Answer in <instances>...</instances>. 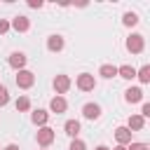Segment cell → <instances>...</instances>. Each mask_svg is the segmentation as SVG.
Returning <instances> with one entry per match:
<instances>
[{"instance_id":"obj_1","label":"cell","mask_w":150,"mask_h":150,"mask_svg":"<svg viewBox=\"0 0 150 150\" xmlns=\"http://www.w3.org/2000/svg\"><path fill=\"white\" fill-rule=\"evenodd\" d=\"M75 87H77L80 91H94V87H96V77H94L91 73H80L77 80H75Z\"/></svg>"},{"instance_id":"obj_2","label":"cell","mask_w":150,"mask_h":150,"mask_svg":"<svg viewBox=\"0 0 150 150\" xmlns=\"http://www.w3.org/2000/svg\"><path fill=\"white\" fill-rule=\"evenodd\" d=\"M35 138H38V145H40V148H49V145L54 143L56 134H54V129H52V127H40Z\"/></svg>"},{"instance_id":"obj_3","label":"cell","mask_w":150,"mask_h":150,"mask_svg":"<svg viewBox=\"0 0 150 150\" xmlns=\"http://www.w3.org/2000/svg\"><path fill=\"white\" fill-rule=\"evenodd\" d=\"M143 47H145V38H143L141 33H131V35L127 38V49H129L131 54H141Z\"/></svg>"},{"instance_id":"obj_4","label":"cell","mask_w":150,"mask_h":150,"mask_svg":"<svg viewBox=\"0 0 150 150\" xmlns=\"http://www.w3.org/2000/svg\"><path fill=\"white\" fill-rule=\"evenodd\" d=\"M14 82H16V87H19V89H30V87L35 84V75H33L30 70H26V68H23V70H19V73H16Z\"/></svg>"},{"instance_id":"obj_5","label":"cell","mask_w":150,"mask_h":150,"mask_svg":"<svg viewBox=\"0 0 150 150\" xmlns=\"http://www.w3.org/2000/svg\"><path fill=\"white\" fill-rule=\"evenodd\" d=\"M9 28H14L16 33H26V30L30 28V19L23 16V14H16V16L9 21Z\"/></svg>"},{"instance_id":"obj_6","label":"cell","mask_w":150,"mask_h":150,"mask_svg":"<svg viewBox=\"0 0 150 150\" xmlns=\"http://www.w3.org/2000/svg\"><path fill=\"white\" fill-rule=\"evenodd\" d=\"M26 61H28V56H26L23 52H12V54H9V66H12L16 73L26 68Z\"/></svg>"},{"instance_id":"obj_7","label":"cell","mask_w":150,"mask_h":150,"mask_svg":"<svg viewBox=\"0 0 150 150\" xmlns=\"http://www.w3.org/2000/svg\"><path fill=\"white\" fill-rule=\"evenodd\" d=\"M54 89H56V96L66 94V91L70 89V77H68V75H56V77H54Z\"/></svg>"},{"instance_id":"obj_8","label":"cell","mask_w":150,"mask_h":150,"mask_svg":"<svg viewBox=\"0 0 150 150\" xmlns=\"http://www.w3.org/2000/svg\"><path fill=\"white\" fill-rule=\"evenodd\" d=\"M124 101L127 103H141L143 101V89L141 87H129L124 91Z\"/></svg>"},{"instance_id":"obj_9","label":"cell","mask_w":150,"mask_h":150,"mask_svg":"<svg viewBox=\"0 0 150 150\" xmlns=\"http://www.w3.org/2000/svg\"><path fill=\"white\" fill-rule=\"evenodd\" d=\"M82 115H84V120H98L101 117V105L98 103H84Z\"/></svg>"},{"instance_id":"obj_10","label":"cell","mask_w":150,"mask_h":150,"mask_svg":"<svg viewBox=\"0 0 150 150\" xmlns=\"http://www.w3.org/2000/svg\"><path fill=\"white\" fill-rule=\"evenodd\" d=\"M47 120H49V112L42 110V108H38V110L30 112V122H33L35 127H47Z\"/></svg>"},{"instance_id":"obj_11","label":"cell","mask_w":150,"mask_h":150,"mask_svg":"<svg viewBox=\"0 0 150 150\" xmlns=\"http://www.w3.org/2000/svg\"><path fill=\"white\" fill-rule=\"evenodd\" d=\"M49 110H52V112H56V115L66 112V110H68V103H66V98H63V96H54V98L49 101Z\"/></svg>"},{"instance_id":"obj_12","label":"cell","mask_w":150,"mask_h":150,"mask_svg":"<svg viewBox=\"0 0 150 150\" xmlns=\"http://www.w3.org/2000/svg\"><path fill=\"white\" fill-rule=\"evenodd\" d=\"M63 47H66V40L61 35H49L47 38V49L49 52H61Z\"/></svg>"},{"instance_id":"obj_13","label":"cell","mask_w":150,"mask_h":150,"mask_svg":"<svg viewBox=\"0 0 150 150\" xmlns=\"http://www.w3.org/2000/svg\"><path fill=\"white\" fill-rule=\"evenodd\" d=\"M115 138H117V145H129L131 143V131L127 127H117L115 129Z\"/></svg>"},{"instance_id":"obj_14","label":"cell","mask_w":150,"mask_h":150,"mask_svg":"<svg viewBox=\"0 0 150 150\" xmlns=\"http://www.w3.org/2000/svg\"><path fill=\"white\" fill-rule=\"evenodd\" d=\"M143 127H145V120H143L141 115H131L129 122H127V129H129L131 134H134V131H141Z\"/></svg>"},{"instance_id":"obj_15","label":"cell","mask_w":150,"mask_h":150,"mask_svg":"<svg viewBox=\"0 0 150 150\" xmlns=\"http://www.w3.org/2000/svg\"><path fill=\"white\" fill-rule=\"evenodd\" d=\"M98 75L105 77V80H112V77L117 75V66H112V63H103V66L98 68Z\"/></svg>"},{"instance_id":"obj_16","label":"cell","mask_w":150,"mask_h":150,"mask_svg":"<svg viewBox=\"0 0 150 150\" xmlns=\"http://www.w3.org/2000/svg\"><path fill=\"white\" fill-rule=\"evenodd\" d=\"M63 131H66L70 138H77V134H80V122H77V120H68V122L63 124Z\"/></svg>"},{"instance_id":"obj_17","label":"cell","mask_w":150,"mask_h":150,"mask_svg":"<svg viewBox=\"0 0 150 150\" xmlns=\"http://www.w3.org/2000/svg\"><path fill=\"white\" fill-rule=\"evenodd\" d=\"M117 75L124 77V80H134V77H136V68H134V66H120V68H117Z\"/></svg>"},{"instance_id":"obj_18","label":"cell","mask_w":150,"mask_h":150,"mask_svg":"<svg viewBox=\"0 0 150 150\" xmlns=\"http://www.w3.org/2000/svg\"><path fill=\"white\" fill-rule=\"evenodd\" d=\"M14 108H16L19 112H26V110H30V98H28V96H19V98L14 101Z\"/></svg>"},{"instance_id":"obj_19","label":"cell","mask_w":150,"mask_h":150,"mask_svg":"<svg viewBox=\"0 0 150 150\" xmlns=\"http://www.w3.org/2000/svg\"><path fill=\"white\" fill-rule=\"evenodd\" d=\"M136 77H138L143 84H148V82H150V66H143V68H138V70H136Z\"/></svg>"},{"instance_id":"obj_20","label":"cell","mask_w":150,"mask_h":150,"mask_svg":"<svg viewBox=\"0 0 150 150\" xmlns=\"http://www.w3.org/2000/svg\"><path fill=\"white\" fill-rule=\"evenodd\" d=\"M122 23H124V26H136V23H138V14H136V12H127L124 19H122Z\"/></svg>"},{"instance_id":"obj_21","label":"cell","mask_w":150,"mask_h":150,"mask_svg":"<svg viewBox=\"0 0 150 150\" xmlns=\"http://www.w3.org/2000/svg\"><path fill=\"white\" fill-rule=\"evenodd\" d=\"M9 103V91H7V87L5 84H0V108L2 105H7Z\"/></svg>"},{"instance_id":"obj_22","label":"cell","mask_w":150,"mask_h":150,"mask_svg":"<svg viewBox=\"0 0 150 150\" xmlns=\"http://www.w3.org/2000/svg\"><path fill=\"white\" fill-rule=\"evenodd\" d=\"M68 150H87V145H84V141H80V138H73Z\"/></svg>"},{"instance_id":"obj_23","label":"cell","mask_w":150,"mask_h":150,"mask_svg":"<svg viewBox=\"0 0 150 150\" xmlns=\"http://www.w3.org/2000/svg\"><path fill=\"white\" fill-rule=\"evenodd\" d=\"M127 150H150V148H148V143H136V141H131V143L127 145Z\"/></svg>"},{"instance_id":"obj_24","label":"cell","mask_w":150,"mask_h":150,"mask_svg":"<svg viewBox=\"0 0 150 150\" xmlns=\"http://www.w3.org/2000/svg\"><path fill=\"white\" fill-rule=\"evenodd\" d=\"M141 117H143V120L150 117V103H145V101H143V105H141Z\"/></svg>"},{"instance_id":"obj_25","label":"cell","mask_w":150,"mask_h":150,"mask_svg":"<svg viewBox=\"0 0 150 150\" xmlns=\"http://www.w3.org/2000/svg\"><path fill=\"white\" fill-rule=\"evenodd\" d=\"M7 30H9V21H7V19H0V35L7 33Z\"/></svg>"},{"instance_id":"obj_26","label":"cell","mask_w":150,"mask_h":150,"mask_svg":"<svg viewBox=\"0 0 150 150\" xmlns=\"http://www.w3.org/2000/svg\"><path fill=\"white\" fill-rule=\"evenodd\" d=\"M42 5H45L42 0H28V7H33V9H40Z\"/></svg>"},{"instance_id":"obj_27","label":"cell","mask_w":150,"mask_h":150,"mask_svg":"<svg viewBox=\"0 0 150 150\" xmlns=\"http://www.w3.org/2000/svg\"><path fill=\"white\" fill-rule=\"evenodd\" d=\"M2 150H19V145H16V143H9V145H5Z\"/></svg>"},{"instance_id":"obj_28","label":"cell","mask_w":150,"mask_h":150,"mask_svg":"<svg viewBox=\"0 0 150 150\" xmlns=\"http://www.w3.org/2000/svg\"><path fill=\"white\" fill-rule=\"evenodd\" d=\"M96 150H110L108 145H96Z\"/></svg>"},{"instance_id":"obj_29","label":"cell","mask_w":150,"mask_h":150,"mask_svg":"<svg viewBox=\"0 0 150 150\" xmlns=\"http://www.w3.org/2000/svg\"><path fill=\"white\" fill-rule=\"evenodd\" d=\"M112 150H127V145H115Z\"/></svg>"},{"instance_id":"obj_30","label":"cell","mask_w":150,"mask_h":150,"mask_svg":"<svg viewBox=\"0 0 150 150\" xmlns=\"http://www.w3.org/2000/svg\"><path fill=\"white\" fill-rule=\"evenodd\" d=\"M42 150H47V148H42Z\"/></svg>"},{"instance_id":"obj_31","label":"cell","mask_w":150,"mask_h":150,"mask_svg":"<svg viewBox=\"0 0 150 150\" xmlns=\"http://www.w3.org/2000/svg\"><path fill=\"white\" fill-rule=\"evenodd\" d=\"M0 150H2V148H0Z\"/></svg>"}]
</instances>
